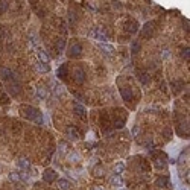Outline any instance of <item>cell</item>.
<instances>
[{"mask_svg":"<svg viewBox=\"0 0 190 190\" xmlns=\"http://www.w3.org/2000/svg\"><path fill=\"white\" fill-rule=\"evenodd\" d=\"M20 113H22V116L24 119H29V120H35L40 114H41V111H40L38 108L31 106V105H23L20 108Z\"/></svg>","mask_w":190,"mask_h":190,"instance_id":"obj_1","label":"cell"},{"mask_svg":"<svg viewBox=\"0 0 190 190\" xmlns=\"http://www.w3.org/2000/svg\"><path fill=\"white\" fill-rule=\"evenodd\" d=\"M88 37H91V38H94L96 41H99L100 44H105L106 41H108V37H106V33L100 29V28H94L90 33H88Z\"/></svg>","mask_w":190,"mask_h":190,"instance_id":"obj_2","label":"cell"},{"mask_svg":"<svg viewBox=\"0 0 190 190\" xmlns=\"http://www.w3.org/2000/svg\"><path fill=\"white\" fill-rule=\"evenodd\" d=\"M0 76L5 82H11V81L15 79V73L12 72L9 67H0Z\"/></svg>","mask_w":190,"mask_h":190,"instance_id":"obj_3","label":"cell"},{"mask_svg":"<svg viewBox=\"0 0 190 190\" xmlns=\"http://www.w3.org/2000/svg\"><path fill=\"white\" fill-rule=\"evenodd\" d=\"M43 180H44L46 182H53L55 180H58L56 171H53V169H46L44 173H43Z\"/></svg>","mask_w":190,"mask_h":190,"instance_id":"obj_4","label":"cell"},{"mask_svg":"<svg viewBox=\"0 0 190 190\" xmlns=\"http://www.w3.org/2000/svg\"><path fill=\"white\" fill-rule=\"evenodd\" d=\"M81 53H82V44H81V43H74L70 47V50H69V56L70 58H76V56L81 55Z\"/></svg>","mask_w":190,"mask_h":190,"instance_id":"obj_5","label":"cell"},{"mask_svg":"<svg viewBox=\"0 0 190 190\" xmlns=\"http://www.w3.org/2000/svg\"><path fill=\"white\" fill-rule=\"evenodd\" d=\"M8 85H6V88H8V91L12 94V96H17V94L20 93V84H17V81H11V82H6Z\"/></svg>","mask_w":190,"mask_h":190,"instance_id":"obj_6","label":"cell"},{"mask_svg":"<svg viewBox=\"0 0 190 190\" xmlns=\"http://www.w3.org/2000/svg\"><path fill=\"white\" fill-rule=\"evenodd\" d=\"M120 94H122V97H123L125 102H129V100H132V97H134L132 90H131L129 87H123V88H120Z\"/></svg>","mask_w":190,"mask_h":190,"instance_id":"obj_7","label":"cell"},{"mask_svg":"<svg viewBox=\"0 0 190 190\" xmlns=\"http://www.w3.org/2000/svg\"><path fill=\"white\" fill-rule=\"evenodd\" d=\"M73 110H74V113H76L81 119H84V120H85V113H87V110H85V106H84V105H81V104H78V102H74V104H73Z\"/></svg>","mask_w":190,"mask_h":190,"instance_id":"obj_8","label":"cell"},{"mask_svg":"<svg viewBox=\"0 0 190 190\" xmlns=\"http://www.w3.org/2000/svg\"><path fill=\"white\" fill-rule=\"evenodd\" d=\"M74 81H76L78 84H82L85 81V72L82 67H78L76 70H74Z\"/></svg>","mask_w":190,"mask_h":190,"instance_id":"obj_9","label":"cell"},{"mask_svg":"<svg viewBox=\"0 0 190 190\" xmlns=\"http://www.w3.org/2000/svg\"><path fill=\"white\" fill-rule=\"evenodd\" d=\"M125 29L129 32V33H135V32L138 31V23L135 22V20H129V22H126Z\"/></svg>","mask_w":190,"mask_h":190,"instance_id":"obj_10","label":"cell"},{"mask_svg":"<svg viewBox=\"0 0 190 190\" xmlns=\"http://www.w3.org/2000/svg\"><path fill=\"white\" fill-rule=\"evenodd\" d=\"M17 167L20 169V171H28V169L31 167V163L28 161V160H26V158H18L17 160Z\"/></svg>","mask_w":190,"mask_h":190,"instance_id":"obj_11","label":"cell"},{"mask_svg":"<svg viewBox=\"0 0 190 190\" xmlns=\"http://www.w3.org/2000/svg\"><path fill=\"white\" fill-rule=\"evenodd\" d=\"M56 186H58V189H59V190H69L72 184H70V181H69V180L61 178V180H58V181H56Z\"/></svg>","mask_w":190,"mask_h":190,"instance_id":"obj_12","label":"cell"},{"mask_svg":"<svg viewBox=\"0 0 190 190\" xmlns=\"http://www.w3.org/2000/svg\"><path fill=\"white\" fill-rule=\"evenodd\" d=\"M152 29H154V23H146L145 28L141 29V35H143L145 38H149L152 33Z\"/></svg>","mask_w":190,"mask_h":190,"instance_id":"obj_13","label":"cell"},{"mask_svg":"<svg viewBox=\"0 0 190 190\" xmlns=\"http://www.w3.org/2000/svg\"><path fill=\"white\" fill-rule=\"evenodd\" d=\"M37 56H38V63H43V64H47L50 61V58L47 56V53L44 50H38L37 52Z\"/></svg>","mask_w":190,"mask_h":190,"instance_id":"obj_14","label":"cell"},{"mask_svg":"<svg viewBox=\"0 0 190 190\" xmlns=\"http://www.w3.org/2000/svg\"><path fill=\"white\" fill-rule=\"evenodd\" d=\"M149 79H151V78H149V73H148V72H143V70L138 72V81H140L143 85H146V84L149 82Z\"/></svg>","mask_w":190,"mask_h":190,"instance_id":"obj_15","label":"cell"},{"mask_svg":"<svg viewBox=\"0 0 190 190\" xmlns=\"http://www.w3.org/2000/svg\"><path fill=\"white\" fill-rule=\"evenodd\" d=\"M37 96L40 99H47V97H49V91H47V88L46 87H38L37 88Z\"/></svg>","mask_w":190,"mask_h":190,"instance_id":"obj_16","label":"cell"},{"mask_svg":"<svg viewBox=\"0 0 190 190\" xmlns=\"http://www.w3.org/2000/svg\"><path fill=\"white\" fill-rule=\"evenodd\" d=\"M154 161H155V166L160 167V169L166 166V158H164V155H163V154H160L157 158H154Z\"/></svg>","mask_w":190,"mask_h":190,"instance_id":"obj_17","label":"cell"},{"mask_svg":"<svg viewBox=\"0 0 190 190\" xmlns=\"http://www.w3.org/2000/svg\"><path fill=\"white\" fill-rule=\"evenodd\" d=\"M67 134H69V137H72V138H79V129L78 128L69 126L67 128Z\"/></svg>","mask_w":190,"mask_h":190,"instance_id":"obj_18","label":"cell"},{"mask_svg":"<svg viewBox=\"0 0 190 190\" xmlns=\"http://www.w3.org/2000/svg\"><path fill=\"white\" fill-rule=\"evenodd\" d=\"M111 184L116 186V187H122V186H123V180H122L119 175H114L111 178Z\"/></svg>","mask_w":190,"mask_h":190,"instance_id":"obj_19","label":"cell"},{"mask_svg":"<svg viewBox=\"0 0 190 190\" xmlns=\"http://www.w3.org/2000/svg\"><path fill=\"white\" fill-rule=\"evenodd\" d=\"M56 74H58V78H61V79H64L65 76H67V65L65 64H63L58 69V72H56Z\"/></svg>","mask_w":190,"mask_h":190,"instance_id":"obj_20","label":"cell"},{"mask_svg":"<svg viewBox=\"0 0 190 190\" xmlns=\"http://www.w3.org/2000/svg\"><path fill=\"white\" fill-rule=\"evenodd\" d=\"M123 171H125V163H122V161L116 163V166H114V173H116V175H120Z\"/></svg>","mask_w":190,"mask_h":190,"instance_id":"obj_21","label":"cell"},{"mask_svg":"<svg viewBox=\"0 0 190 190\" xmlns=\"http://www.w3.org/2000/svg\"><path fill=\"white\" fill-rule=\"evenodd\" d=\"M37 70L41 73H47V72H50V67L47 64H43V63H37Z\"/></svg>","mask_w":190,"mask_h":190,"instance_id":"obj_22","label":"cell"},{"mask_svg":"<svg viewBox=\"0 0 190 190\" xmlns=\"http://www.w3.org/2000/svg\"><path fill=\"white\" fill-rule=\"evenodd\" d=\"M99 47H100V49H102L105 53H108V55H111V53L114 52V47L110 46V44H106V43H105V44H99Z\"/></svg>","mask_w":190,"mask_h":190,"instance_id":"obj_23","label":"cell"},{"mask_svg":"<svg viewBox=\"0 0 190 190\" xmlns=\"http://www.w3.org/2000/svg\"><path fill=\"white\" fill-rule=\"evenodd\" d=\"M113 126L116 128V129H122V128L125 126V119H116V120H114V123H113Z\"/></svg>","mask_w":190,"mask_h":190,"instance_id":"obj_24","label":"cell"},{"mask_svg":"<svg viewBox=\"0 0 190 190\" xmlns=\"http://www.w3.org/2000/svg\"><path fill=\"white\" fill-rule=\"evenodd\" d=\"M56 49H58V52H64V49H65V40L64 38H59L56 41Z\"/></svg>","mask_w":190,"mask_h":190,"instance_id":"obj_25","label":"cell"},{"mask_svg":"<svg viewBox=\"0 0 190 190\" xmlns=\"http://www.w3.org/2000/svg\"><path fill=\"white\" fill-rule=\"evenodd\" d=\"M167 184H169L167 176H160V178L157 180V186H160V187H164V186H167Z\"/></svg>","mask_w":190,"mask_h":190,"instance_id":"obj_26","label":"cell"},{"mask_svg":"<svg viewBox=\"0 0 190 190\" xmlns=\"http://www.w3.org/2000/svg\"><path fill=\"white\" fill-rule=\"evenodd\" d=\"M9 180H11L12 182H18V181H20V175H18L17 172H11V173H9Z\"/></svg>","mask_w":190,"mask_h":190,"instance_id":"obj_27","label":"cell"},{"mask_svg":"<svg viewBox=\"0 0 190 190\" xmlns=\"http://www.w3.org/2000/svg\"><path fill=\"white\" fill-rule=\"evenodd\" d=\"M131 50H132V53H137V52L140 50V43H138V41H134V43H132V49H131Z\"/></svg>","mask_w":190,"mask_h":190,"instance_id":"obj_28","label":"cell"},{"mask_svg":"<svg viewBox=\"0 0 190 190\" xmlns=\"http://www.w3.org/2000/svg\"><path fill=\"white\" fill-rule=\"evenodd\" d=\"M181 56L184 58V59H189V56H190V50H189V47H187V49H182V50H181Z\"/></svg>","mask_w":190,"mask_h":190,"instance_id":"obj_29","label":"cell"},{"mask_svg":"<svg viewBox=\"0 0 190 190\" xmlns=\"http://www.w3.org/2000/svg\"><path fill=\"white\" fill-rule=\"evenodd\" d=\"M6 9H8V2H0V14H3Z\"/></svg>","mask_w":190,"mask_h":190,"instance_id":"obj_30","label":"cell"},{"mask_svg":"<svg viewBox=\"0 0 190 190\" xmlns=\"http://www.w3.org/2000/svg\"><path fill=\"white\" fill-rule=\"evenodd\" d=\"M59 151L61 152H65L67 151V143H65V141H59Z\"/></svg>","mask_w":190,"mask_h":190,"instance_id":"obj_31","label":"cell"},{"mask_svg":"<svg viewBox=\"0 0 190 190\" xmlns=\"http://www.w3.org/2000/svg\"><path fill=\"white\" fill-rule=\"evenodd\" d=\"M69 160H70V161H76V160H79V155H78L76 152H73L72 155H69Z\"/></svg>","mask_w":190,"mask_h":190,"instance_id":"obj_32","label":"cell"},{"mask_svg":"<svg viewBox=\"0 0 190 190\" xmlns=\"http://www.w3.org/2000/svg\"><path fill=\"white\" fill-rule=\"evenodd\" d=\"M33 122H35V123H38V125H43V122H44V119H43V114H40V116H38L35 120H33Z\"/></svg>","mask_w":190,"mask_h":190,"instance_id":"obj_33","label":"cell"},{"mask_svg":"<svg viewBox=\"0 0 190 190\" xmlns=\"http://www.w3.org/2000/svg\"><path fill=\"white\" fill-rule=\"evenodd\" d=\"M137 131H138V126H134V128H132V135L137 134Z\"/></svg>","mask_w":190,"mask_h":190,"instance_id":"obj_34","label":"cell"},{"mask_svg":"<svg viewBox=\"0 0 190 190\" xmlns=\"http://www.w3.org/2000/svg\"><path fill=\"white\" fill-rule=\"evenodd\" d=\"M93 190H105V189H102V187H100V186H97V187H94Z\"/></svg>","mask_w":190,"mask_h":190,"instance_id":"obj_35","label":"cell"}]
</instances>
